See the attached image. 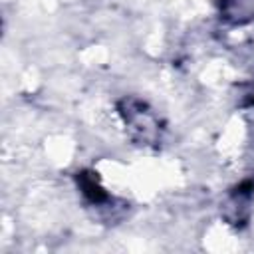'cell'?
<instances>
[{
	"instance_id": "cell-1",
	"label": "cell",
	"mask_w": 254,
	"mask_h": 254,
	"mask_svg": "<svg viewBox=\"0 0 254 254\" xmlns=\"http://www.w3.org/2000/svg\"><path fill=\"white\" fill-rule=\"evenodd\" d=\"M121 115L133 137H137L141 143H149L157 139L159 135V121L155 115L145 107V103L137 99H125L121 103Z\"/></svg>"
},
{
	"instance_id": "cell-2",
	"label": "cell",
	"mask_w": 254,
	"mask_h": 254,
	"mask_svg": "<svg viewBox=\"0 0 254 254\" xmlns=\"http://www.w3.org/2000/svg\"><path fill=\"white\" fill-rule=\"evenodd\" d=\"M79 187H81V192L87 196V200L91 202H101L107 198V194L103 192V189L97 185V181L91 177V175H81L79 177Z\"/></svg>"
}]
</instances>
